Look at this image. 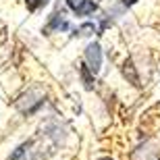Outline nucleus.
<instances>
[{
  "mask_svg": "<svg viewBox=\"0 0 160 160\" xmlns=\"http://www.w3.org/2000/svg\"><path fill=\"white\" fill-rule=\"evenodd\" d=\"M96 31V25L94 23H83L81 27H77V29L73 31V36H79V38H85V36H92Z\"/></svg>",
  "mask_w": 160,
  "mask_h": 160,
  "instance_id": "nucleus-7",
  "label": "nucleus"
},
{
  "mask_svg": "<svg viewBox=\"0 0 160 160\" xmlns=\"http://www.w3.org/2000/svg\"><path fill=\"white\" fill-rule=\"evenodd\" d=\"M67 29H69V21H67V17L62 15V12L50 15L48 23L44 25V33H46V36H50L52 31H67Z\"/></svg>",
  "mask_w": 160,
  "mask_h": 160,
  "instance_id": "nucleus-4",
  "label": "nucleus"
},
{
  "mask_svg": "<svg viewBox=\"0 0 160 160\" xmlns=\"http://www.w3.org/2000/svg\"><path fill=\"white\" fill-rule=\"evenodd\" d=\"M67 4L77 17H88V15H94L98 11V4L94 0H67Z\"/></svg>",
  "mask_w": 160,
  "mask_h": 160,
  "instance_id": "nucleus-3",
  "label": "nucleus"
},
{
  "mask_svg": "<svg viewBox=\"0 0 160 160\" xmlns=\"http://www.w3.org/2000/svg\"><path fill=\"white\" fill-rule=\"evenodd\" d=\"M42 104H44V94L40 89H29L27 94H23L17 100V108L23 114H33Z\"/></svg>",
  "mask_w": 160,
  "mask_h": 160,
  "instance_id": "nucleus-1",
  "label": "nucleus"
},
{
  "mask_svg": "<svg viewBox=\"0 0 160 160\" xmlns=\"http://www.w3.org/2000/svg\"><path fill=\"white\" fill-rule=\"evenodd\" d=\"M79 75H81V81H83V85H85V89H92V88H94V73L89 71L85 65L79 69Z\"/></svg>",
  "mask_w": 160,
  "mask_h": 160,
  "instance_id": "nucleus-5",
  "label": "nucleus"
},
{
  "mask_svg": "<svg viewBox=\"0 0 160 160\" xmlns=\"http://www.w3.org/2000/svg\"><path fill=\"white\" fill-rule=\"evenodd\" d=\"M123 73H125V77H129V81L133 83V85H139V77H137L135 71H133V65H131V60H125Z\"/></svg>",
  "mask_w": 160,
  "mask_h": 160,
  "instance_id": "nucleus-6",
  "label": "nucleus"
},
{
  "mask_svg": "<svg viewBox=\"0 0 160 160\" xmlns=\"http://www.w3.org/2000/svg\"><path fill=\"white\" fill-rule=\"evenodd\" d=\"M137 0H121V6L123 8H127V6H131V4H135Z\"/></svg>",
  "mask_w": 160,
  "mask_h": 160,
  "instance_id": "nucleus-9",
  "label": "nucleus"
},
{
  "mask_svg": "<svg viewBox=\"0 0 160 160\" xmlns=\"http://www.w3.org/2000/svg\"><path fill=\"white\" fill-rule=\"evenodd\" d=\"M100 160H110V158H100Z\"/></svg>",
  "mask_w": 160,
  "mask_h": 160,
  "instance_id": "nucleus-10",
  "label": "nucleus"
},
{
  "mask_svg": "<svg viewBox=\"0 0 160 160\" xmlns=\"http://www.w3.org/2000/svg\"><path fill=\"white\" fill-rule=\"evenodd\" d=\"M44 4H48V0H25V6H27V11H29V12L40 11Z\"/></svg>",
  "mask_w": 160,
  "mask_h": 160,
  "instance_id": "nucleus-8",
  "label": "nucleus"
},
{
  "mask_svg": "<svg viewBox=\"0 0 160 160\" xmlns=\"http://www.w3.org/2000/svg\"><path fill=\"white\" fill-rule=\"evenodd\" d=\"M85 67H88L89 71L98 73L100 71V67H102V48L100 44H88V48H85Z\"/></svg>",
  "mask_w": 160,
  "mask_h": 160,
  "instance_id": "nucleus-2",
  "label": "nucleus"
}]
</instances>
